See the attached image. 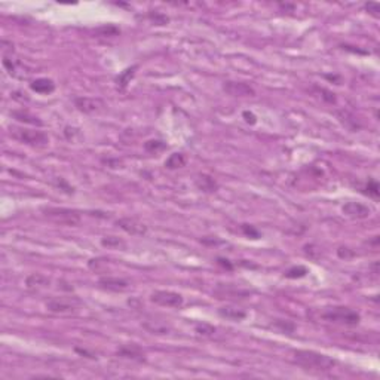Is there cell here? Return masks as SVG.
<instances>
[{
    "mask_svg": "<svg viewBox=\"0 0 380 380\" xmlns=\"http://www.w3.org/2000/svg\"><path fill=\"white\" fill-rule=\"evenodd\" d=\"M292 361L309 371H330L335 365L333 358L315 351H292Z\"/></svg>",
    "mask_w": 380,
    "mask_h": 380,
    "instance_id": "6da1fadb",
    "label": "cell"
},
{
    "mask_svg": "<svg viewBox=\"0 0 380 380\" xmlns=\"http://www.w3.org/2000/svg\"><path fill=\"white\" fill-rule=\"evenodd\" d=\"M9 134L14 140L31 146V147H46L49 143V138L44 131H36V130H27V128H20V126H11Z\"/></svg>",
    "mask_w": 380,
    "mask_h": 380,
    "instance_id": "7a4b0ae2",
    "label": "cell"
},
{
    "mask_svg": "<svg viewBox=\"0 0 380 380\" xmlns=\"http://www.w3.org/2000/svg\"><path fill=\"white\" fill-rule=\"evenodd\" d=\"M322 318L325 321H330V322H335V324H343V325H358L359 321H361V316L359 313L349 309V308H334V309H330L328 312L322 313Z\"/></svg>",
    "mask_w": 380,
    "mask_h": 380,
    "instance_id": "3957f363",
    "label": "cell"
},
{
    "mask_svg": "<svg viewBox=\"0 0 380 380\" xmlns=\"http://www.w3.org/2000/svg\"><path fill=\"white\" fill-rule=\"evenodd\" d=\"M42 211L48 219H51L55 223L66 224V226H79L80 224V216L73 209L48 206V208H44Z\"/></svg>",
    "mask_w": 380,
    "mask_h": 380,
    "instance_id": "277c9868",
    "label": "cell"
},
{
    "mask_svg": "<svg viewBox=\"0 0 380 380\" xmlns=\"http://www.w3.org/2000/svg\"><path fill=\"white\" fill-rule=\"evenodd\" d=\"M82 306L79 297H54L46 302V309L52 313H73Z\"/></svg>",
    "mask_w": 380,
    "mask_h": 380,
    "instance_id": "5b68a950",
    "label": "cell"
},
{
    "mask_svg": "<svg viewBox=\"0 0 380 380\" xmlns=\"http://www.w3.org/2000/svg\"><path fill=\"white\" fill-rule=\"evenodd\" d=\"M150 300L153 303H156L159 306H163V308H174V309H179L183 306L184 303V299L183 295L179 294V292H174V291H155L152 295H150Z\"/></svg>",
    "mask_w": 380,
    "mask_h": 380,
    "instance_id": "8992f818",
    "label": "cell"
},
{
    "mask_svg": "<svg viewBox=\"0 0 380 380\" xmlns=\"http://www.w3.org/2000/svg\"><path fill=\"white\" fill-rule=\"evenodd\" d=\"M3 67L6 68V71L11 76H14L17 79H27L31 74V71L25 67L20 60L12 58V54H11V57L3 54Z\"/></svg>",
    "mask_w": 380,
    "mask_h": 380,
    "instance_id": "52a82bcc",
    "label": "cell"
},
{
    "mask_svg": "<svg viewBox=\"0 0 380 380\" xmlns=\"http://www.w3.org/2000/svg\"><path fill=\"white\" fill-rule=\"evenodd\" d=\"M343 214L351 217V219H357V220H362V219H367L370 217L371 214V209L364 205V203H359V202H348L343 205L342 208Z\"/></svg>",
    "mask_w": 380,
    "mask_h": 380,
    "instance_id": "ba28073f",
    "label": "cell"
},
{
    "mask_svg": "<svg viewBox=\"0 0 380 380\" xmlns=\"http://www.w3.org/2000/svg\"><path fill=\"white\" fill-rule=\"evenodd\" d=\"M223 90L232 97H256V91L245 82H224Z\"/></svg>",
    "mask_w": 380,
    "mask_h": 380,
    "instance_id": "9c48e42d",
    "label": "cell"
},
{
    "mask_svg": "<svg viewBox=\"0 0 380 380\" xmlns=\"http://www.w3.org/2000/svg\"><path fill=\"white\" fill-rule=\"evenodd\" d=\"M116 226L120 227L122 230H125L126 233L130 235H134V236H140V235H144L147 232V227L141 222H138L137 219H133V217H122L116 222Z\"/></svg>",
    "mask_w": 380,
    "mask_h": 380,
    "instance_id": "30bf717a",
    "label": "cell"
},
{
    "mask_svg": "<svg viewBox=\"0 0 380 380\" xmlns=\"http://www.w3.org/2000/svg\"><path fill=\"white\" fill-rule=\"evenodd\" d=\"M116 355L120 358H125V359H133V361H137V362L146 361V355H144L143 349L135 343L119 346L117 351H116Z\"/></svg>",
    "mask_w": 380,
    "mask_h": 380,
    "instance_id": "8fae6325",
    "label": "cell"
},
{
    "mask_svg": "<svg viewBox=\"0 0 380 380\" xmlns=\"http://www.w3.org/2000/svg\"><path fill=\"white\" fill-rule=\"evenodd\" d=\"M74 106L77 110L83 113H94L101 110L104 107V103L98 98H90V97H77L74 98Z\"/></svg>",
    "mask_w": 380,
    "mask_h": 380,
    "instance_id": "7c38bea8",
    "label": "cell"
},
{
    "mask_svg": "<svg viewBox=\"0 0 380 380\" xmlns=\"http://www.w3.org/2000/svg\"><path fill=\"white\" fill-rule=\"evenodd\" d=\"M98 284L101 285V288L114 292H123L130 288V282L122 279V278H114V276H103L100 278Z\"/></svg>",
    "mask_w": 380,
    "mask_h": 380,
    "instance_id": "4fadbf2b",
    "label": "cell"
},
{
    "mask_svg": "<svg viewBox=\"0 0 380 380\" xmlns=\"http://www.w3.org/2000/svg\"><path fill=\"white\" fill-rule=\"evenodd\" d=\"M195 184L201 192H205V193H214V192L219 190L217 181L208 174H199L195 180Z\"/></svg>",
    "mask_w": 380,
    "mask_h": 380,
    "instance_id": "5bb4252c",
    "label": "cell"
},
{
    "mask_svg": "<svg viewBox=\"0 0 380 380\" xmlns=\"http://www.w3.org/2000/svg\"><path fill=\"white\" fill-rule=\"evenodd\" d=\"M51 279L42 275V273H31L30 276H27L25 279V285L28 290H40V288H46L49 287Z\"/></svg>",
    "mask_w": 380,
    "mask_h": 380,
    "instance_id": "9a60e30c",
    "label": "cell"
},
{
    "mask_svg": "<svg viewBox=\"0 0 380 380\" xmlns=\"http://www.w3.org/2000/svg\"><path fill=\"white\" fill-rule=\"evenodd\" d=\"M216 294L219 295V299H226V297H239V299H244L245 295H248V291L241 290V288L233 287V285H223V284H220L216 288Z\"/></svg>",
    "mask_w": 380,
    "mask_h": 380,
    "instance_id": "2e32d148",
    "label": "cell"
},
{
    "mask_svg": "<svg viewBox=\"0 0 380 380\" xmlns=\"http://www.w3.org/2000/svg\"><path fill=\"white\" fill-rule=\"evenodd\" d=\"M30 88L34 91V92H37V94L48 95V94H52L55 91V83L51 79L39 77V79H36V80H33L30 83Z\"/></svg>",
    "mask_w": 380,
    "mask_h": 380,
    "instance_id": "e0dca14e",
    "label": "cell"
},
{
    "mask_svg": "<svg viewBox=\"0 0 380 380\" xmlns=\"http://www.w3.org/2000/svg\"><path fill=\"white\" fill-rule=\"evenodd\" d=\"M219 315L224 318V319H229V321H233V322H239L242 319L246 318V313L238 308H233V306H223L219 309Z\"/></svg>",
    "mask_w": 380,
    "mask_h": 380,
    "instance_id": "ac0fdd59",
    "label": "cell"
},
{
    "mask_svg": "<svg viewBox=\"0 0 380 380\" xmlns=\"http://www.w3.org/2000/svg\"><path fill=\"white\" fill-rule=\"evenodd\" d=\"M11 116L14 119H17L18 122H24L27 125H34V126H42L44 125V122L37 116L31 114V113L27 112V110H14V112L11 113Z\"/></svg>",
    "mask_w": 380,
    "mask_h": 380,
    "instance_id": "d6986e66",
    "label": "cell"
},
{
    "mask_svg": "<svg viewBox=\"0 0 380 380\" xmlns=\"http://www.w3.org/2000/svg\"><path fill=\"white\" fill-rule=\"evenodd\" d=\"M135 70H137V66H133V67L123 70V71H122V73L116 77V85H117V90L123 91L126 87H128V83H130V82H131V79L134 77Z\"/></svg>",
    "mask_w": 380,
    "mask_h": 380,
    "instance_id": "ffe728a7",
    "label": "cell"
},
{
    "mask_svg": "<svg viewBox=\"0 0 380 380\" xmlns=\"http://www.w3.org/2000/svg\"><path fill=\"white\" fill-rule=\"evenodd\" d=\"M187 159L183 153H173L171 156L168 157L165 160V168L168 170H179V168H183L186 165Z\"/></svg>",
    "mask_w": 380,
    "mask_h": 380,
    "instance_id": "44dd1931",
    "label": "cell"
},
{
    "mask_svg": "<svg viewBox=\"0 0 380 380\" xmlns=\"http://www.w3.org/2000/svg\"><path fill=\"white\" fill-rule=\"evenodd\" d=\"M101 245L107 246L110 249H125L126 248V244L125 241H122L120 238L117 236H104L101 239Z\"/></svg>",
    "mask_w": 380,
    "mask_h": 380,
    "instance_id": "7402d4cb",
    "label": "cell"
},
{
    "mask_svg": "<svg viewBox=\"0 0 380 380\" xmlns=\"http://www.w3.org/2000/svg\"><path fill=\"white\" fill-rule=\"evenodd\" d=\"M144 149L149 153H159V152L166 149V143H163L160 140H149L144 143Z\"/></svg>",
    "mask_w": 380,
    "mask_h": 380,
    "instance_id": "603a6c76",
    "label": "cell"
},
{
    "mask_svg": "<svg viewBox=\"0 0 380 380\" xmlns=\"http://www.w3.org/2000/svg\"><path fill=\"white\" fill-rule=\"evenodd\" d=\"M273 327L278 328L281 333H287V334L294 333V330H295V325H294L292 322H290V321H284V319L275 321V322H273Z\"/></svg>",
    "mask_w": 380,
    "mask_h": 380,
    "instance_id": "cb8c5ba5",
    "label": "cell"
},
{
    "mask_svg": "<svg viewBox=\"0 0 380 380\" xmlns=\"http://www.w3.org/2000/svg\"><path fill=\"white\" fill-rule=\"evenodd\" d=\"M306 273H308V269L305 268V266H294V268L288 269V270L285 272V278H288V279H297V278L306 276Z\"/></svg>",
    "mask_w": 380,
    "mask_h": 380,
    "instance_id": "d4e9b609",
    "label": "cell"
},
{
    "mask_svg": "<svg viewBox=\"0 0 380 380\" xmlns=\"http://www.w3.org/2000/svg\"><path fill=\"white\" fill-rule=\"evenodd\" d=\"M364 193H367L368 196H373V198H379V184H377V181H374V180H370L368 183H367V186L364 187Z\"/></svg>",
    "mask_w": 380,
    "mask_h": 380,
    "instance_id": "484cf974",
    "label": "cell"
},
{
    "mask_svg": "<svg viewBox=\"0 0 380 380\" xmlns=\"http://www.w3.org/2000/svg\"><path fill=\"white\" fill-rule=\"evenodd\" d=\"M195 330L199 335H213L216 333V328L209 324H198L195 327Z\"/></svg>",
    "mask_w": 380,
    "mask_h": 380,
    "instance_id": "4316f807",
    "label": "cell"
},
{
    "mask_svg": "<svg viewBox=\"0 0 380 380\" xmlns=\"http://www.w3.org/2000/svg\"><path fill=\"white\" fill-rule=\"evenodd\" d=\"M97 33H101V36H116V34H119V28H116L113 25H106V27H100L97 30Z\"/></svg>",
    "mask_w": 380,
    "mask_h": 380,
    "instance_id": "83f0119b",
    "label": "cell"
},
{
    "mask_svg": "<svg viewBox=\"0 0 380 380\" xmlns=\"http://www.w3.org/2000/svg\"><path fill=\"white\" fill-rule=\"evenodd\" d=\"M149 18L152 20V21H155V24L157 25H165V24L168 23L170 20H168V17H165V15H162V14H159V12H152L150 15H149Z\"/></svg>",
    "mask_w": 380,
    "mask_h": 380,
    "instance_id": "f1b7e54d",
    "label": "cell"
},
{
    "mask_svg": "<svg viewBox=\"0 0 380 380\" xmlns=\"http://www.w3.org/2000/svg\"><path fill=\"white\" fill-rule=\"evenodd\" d=\"M242 232L245 233L246 236H249L251 239H259V236H260V233L249 224H242Z\"/></svg>",
    "mask_w": 380,
    "mask_h": 380,
    "instance_id": "f546056e",
    "label": "cell"
},
{
    "mask_svg": "<svg viewBox=\"0 0 380 380\" xmlns=\"http://www.w3.org/2000/svg\"><path fill=\"white\" fill-rule=\"evenodd\" d=\"M55 186L58 187V189H61V190H64V192H67V193H73L74 190H73V187L67 184V181L64 179H55Z\"/></svg>",
    "mask_w": 380,
    "mask_h": 380,
    "instance_id": "4dcf8cb0",
    "label": "cell"
},
{
    "mask_svg": "<svg viewBox=\"0 0 380 380\" xmlns=\"http://www.w3.org/2000/svg\"><path fill=\"white\" fill-rule=\"evenodd\" d=\"M365 9L373 15V17H379V12H380V8H379V3H365Z\"/></svg>",
    "mask_w": 380,
    "mask_h": 380,
    "instance_id": "1f68e13d",
    "label": "cell"
},
{
    "mask_svg": "<svg viewBox=\"0 0 380 380\" xmlns=\"http://www.w3.org/2000/svg\"><path fill=\"white\" fill-rule=\"evenodd\" d=\"M337 254H339V257H340V259H349V257H352V256H354V251H351L349 248L340 246V248L337 249Z\"/></svg>",
    "mask_w": 380,
    "mask_h": 380,
    "instance_id": "d6a6232c",
    "label": "cell"
},
{
    "mask_svg": "<svg viewBox=\"0 0 380 380\" xmlns=\"http://www.w3.org/2000/svg\"><path fill=\"white\" fill-rule=\"evenodd\" d=\"M242 116H244V119H245L246 123H251V125H254L256 122H257V117L252 114L251 112H244L242 113Z\"/></svg>",
    "mask_w": 380,
    "mask_h": 380,
    "instance_id": "836d02e7",
    "label": "cell"
},
{
    "mask_svg": "<svg viewBox=\"0 0 380 380\" xmlns=\"http://www.w3.org/2000/svg\"><path fill=\"white\" fill-rule=\"evenodd\" d=\"M104 163L110 165L112 168H119V166L122 165V162H120V160H112V159H107V160H104Z\"/></svg>",
    "mask_w": 380,
    "mask_h": 380,
    "instance_id": "e575fe53",
    "label": "cell"
},
{
    "mask_svg": "<svg viewBox=\"0 0 380 380\" xmlns=\"http://www.w3.org/2000/svg\"><path fill=\"white\" fill-rule=\"evenodd\" d=\"M219 265H222V266L227 269H232V265L229 263V260H224V259H219Z\"/></svg>",
    "mask_w": 380,
    "mask_h": 380,
    "instance_id": "d590c367",
    "label": "cell"
},
{
    "mask_svg": "<svg viewBox=\"0 0 380 380\" xmlns=\"http://www.w3.org/2000/svg\"><path fill=\"white\" fill-rule=\"evenodd\" d=\"M279 6H281V8H284V9H291V11L294 9V6H292V5H284V3H281Z\"/></svg>",
    "mask_w": 380,
    "mask_h": 380,
    "instance_id": "8d00e7d4",
    "label": "cell"
}]
</instances>
